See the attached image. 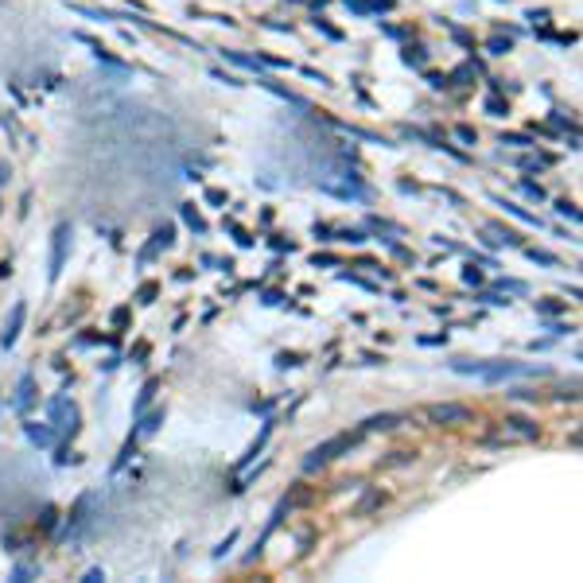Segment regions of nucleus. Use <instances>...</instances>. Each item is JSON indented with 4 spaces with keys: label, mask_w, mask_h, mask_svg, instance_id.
Segmentation results:
<instances>
[{
    "label": "nucleus",
    "mask_w": 583,
    "mask_h": 583,
    "mask_svg": "<svg viewBox=\"0 0 583 583\" xmlns=\"http://www.w3.org/2000/svg\"><path fill=\"white\" fill-rule=\"evenodd\" d=\"M47 420H51V428L54 432H62V435H74L78 432V424H82V412H78V404H70L66 396H51V404H47Z\"/></svg>",
    "instance_id": "f257e3e1"
},
{
    "label": "nucleus",
    "mask_w": 583,
    "mask_h": 583,
    "mask_svg": "<svg viewBox=\"0 0 583 583\" xmlns=\"http://www.w3.org/2000/svg\"><path fill=\"white\" fill-rule=\"evenodd\" d=\"M272 249H276V253H284V249H288V253H292V241H284V237H272Z\"/></svg>",
    "instance_id": "864d4df0"
},
{
    "label": "nucleus",
    "mask_w": 583,
    "mask_h": 583,
    "mask_svg": "<svg viewBox=\"0 0 583 583\" xmlns=\"http://www.w3.org/2000/svg\"><path fill=\"white\" fill-rule=\"evenodd\" d=\"M261 86H264V90H269V93H276V98H284V101H292V105H300V109H307V101H303V98H300V93H292V90H284V86H280V82H272V78H261Z\"/></svg>",
    "instance_id": "f3484780"
},
{
    "label": "nucleus",
    "mask_w": 583,
    "mask_h": 583,
    "mask_svg": "<svg viewBox=\"0 0 583 583\" xmlns=\"http://www.w3.org/2000/svg\"><path fill=\"white\" fill-rule=\"evenodd\" d=\"M160 393V377H148L144 385H140V393H136V401H132V416H140V412L152 404V396Z\"/></svg>",
    "instance_id": "ddd939ff"
},
{
    "label": "nucleus",
    "mask_w": 583,
    "mask_h": 583,
    "mask_svg": "<svg viewBox=\"0 0 583 583\" xmlns=\"http://www.w3.org/2000/svg\"><path fill=\"white\" fill-rule=\"evenodd\" d=\"M206 202H210V206H222V202H225V191H218V187H210V191H206Z\"/></svg>",
    "instance_id": "a18cd8bd"
},
{
    "label": "nucleus",
    "mask_w": 583,
    "mask_h": 583,
    "mask_svg": "<svg viewBox=\"0 0 583 583\" xmlns=\"http://www.w3.org/2000/svg\"><path fill=\"white\" fill-rule=\"evenodd\" d=\"M482 303H490V307H510V300L505 295H497V292H486V295H478Z\"/></svg>",
    "instance_id": "37998d69"
},
{
    "label": "nucleus",
    "mask_w": 583,
    "mask_h": 583,
    "mask_svg": "<svg viewBox=\"0 0 583 583\" xmlns=\"http://www.w3.org/2000/svg\"><path fill=\"white\" fill-rule=\"evenodd\" d=\"M269 435H272V420H264V424H261V435H257V440L249 443V451H245V455H241V463H237V466H249V463H257V455H261V451H264V443H269Z\"/></svg>",
    "instance_id": "f8f14e48"
},
{
    "label": "nucleus",
    "mask_w": 583,
    "mask_h": 583,
    "mask_svg": "<svg viewBox=\"0 0 583 583\" xmlns=\"http://www.w3.org/2000/svg\"><path fill=\"white\" fill-rule=\"evenodd\" d=\"M474 70H478V66H474V62H466V66H459V70H455V74H451V82H459V86H466V82H471V78H474Z\"/></svg>",
    "instance_id": "f704fd0d"
},
{
    "label": "nucleus",
    "mask_w": 583,
    "mask_h": 583,
    "mask_svg": "<svg viewBox=\"0 0 583 583\" xmlns=\"http://www.w3.org/2000/svg\"><path fill=\"white\" fill-rule=\"evenodd\" d=\"M31 575H35V572H31L28 564H20V567H16V572H12V579H16V583H28Z\"/></svg>",
    "instance_id": "49530a36"
},
{
    "label": "nucleus",
    "mask_w": 583,
    "mask_h": 583,
    "mask_svg": "<svg viewBox=\"0 0 583 583\" xmlns=\"http://www.w3.org/2000/svg\"><path fill=\"white\" fill-rule=\"evenodd\" d=\"M179 214H183V222L191 225L194 233H206V222H202V214L194 210V202H183V206H179Z\"/></svg>",
    "instance_id": "6ab92c4d"
},
{
    "label": "nucleus",
    "mask_w": 583,
    "mask_h": 583,
    "mask_svg": "<svg viewBox=\"0 0 583 583\" xmlns=\"http://www.w3.org/2000/svg\"><path fill=\"white\" fill-rule=\"evenodd\" d=\"M222 59L237 62V66H249V70H261V59H253V54H241V51H222Z\"/></svg>",
    "instance_id": "5701e85b"
},
{
    "label": "nucleus",
    "mask_w": 583,
    "mask_h": 583,
    "mask_svg": "<svg viewBox=\"0 0 583 583\" xmlns=\"http://www.w3.org/2000/svg\"><path fill=\"white\" fill-rule=\"evenodd\" d=\"M331 241H350V245H362V241H365V230H358V225H346V230H338Z\"/></svg>",
    "instance_id": "b1692460"
},
{
    "label": "nucleus",
    "mask_w": 583,
    "mask_h": 583,
    "mask_svg": "<svg viewBox=\"0 0 583 583\" xmlns=\"http://www.w3.org/2000/svg\"><path fill=\"white\" fill-rule=\"evenodd\" d=\"M338 280L342 284H354V288H365V292H377V284H370V280H362V276H350V272H338Z\"/></svg>",
    "instance_id": "72a5a7b5"
},
{
    "label": "nucleus",
    "mask_w": 583,
    "mask_h": 583,
    "mask_svg": "<svg viewBox=\"0 0 583 583\" xmlns=\"http://www.w3.org/2000/svg\"><path fill=\"white\" fill-rule=\"evenodd\" d=\"M311 264H315V269H334V264H338V257H331V253H315V257H311Z\"/></svg>",
    "instance_id": "a19ab883"
},
{
    "label": "nucleus",
    "mask_w": 583,
    "mask_h": 583,
    "mask_svg": "<svg viewBox=\"0 0 583 583\" xmlns=\"http://www.w3.org/2000/svg\"><path fill=\"white\" fill-rule=\"evenodd\" d=\"M404 62H408V66H420V62H424V47H416V51H412V47H404V54H401Z\"/></svg>",
    "instance_id": "58836bf2"
},
{
    "label": "nucleus",
    "mask_w": 583,
    "mask_h": 583,
    "mask_svg": "<svg viewBox=\"0 0 583 583\" xmlns=\"http://www.w3.org/2000/svg\"><path fill=\"white\" fill-rule=\"evenodd\" d=\"M354 443H358V435H334V440L319 443V447L311 451L307 459H303V471H307V474H311V471H319V466H326L334 455H338V451H350Z\"/></svg>",
    "instance_id": "7ed1b4c3"
},
{
    "label": "nucleus",
    "mask_w": 583,
    "mask_h": 583,
    "mask_svg": "<svg viewBox=\"0 0 583 583\" xmlns=\"http://www.w3.org/2000/svg\"><path fill=\"white\" fill-rule=\"evenodd\" d=\"M513 373H536V370H525V365H513V362H486V370H482L478 377H486L490 385H494V381H505V377H513Z\"/></svg>",
    "instance_id": "9d476101"
},
{
    "label": "nucleus",
    "mask_w": 583,
    "mask_h": 583,
    "mask_svg": "<svg viewBox=\"0 0 583 583\" xmlns=\"http://www.w3.org/2000/svg\"><path fill=\"white\" fill-rule=\"evenodd\" d=\"M494 202H497V206H502V210H505V214H513V218H521V222H529V225H541V218H536V214H529V210H521V206H517V202H505V199H497V194H494Z\"/></svg>",
    "instance_id": "a211bd4d"
},
{
    "label": "nucleus",
    "mask_w": 583,
    "mask_h": 583,
    "mask_svg": "<svg viewBox=\"0 0 583 583\" xmlns=\"http://www.w3.org/2000/svg\"><path fill=\"white\" fill-rule=\"evenodd\" d=\"M521 163V167H529V171H533V167H548V163H552V155H525V160H517Z\"/></svg>",
    "instance_id": "4c0bfd02"
},
{
    "label": "nucleus",
    "mask_w": 583,
    "mask_h": 583,
    "mask_svg": "<svg viewBox=\"0 0 583 583\" xmlns=\"http://www.w3.org/2000/svg\"><path fill=\"white\" fill-rule=\"evenodd\" d=\"M105 579V572H101V567H90V572L82 575V583H101Z\"/></svg>",
    "instance_id": "8fccbe9b"
},
{
    "label": "nucleus",
    "mask_w": 583,
    "mask_h": 583,
    "mask_svg": "<svg viewBox=\"0 0 583 583\" xmlns=\"http://www.w3.org/2000/svg\"><path fill=\"white\" fill-rule=\"evenodd\" d=\"M155 295H160V284H152V280H148V284H140L136 300H140V303H155Z\"/></svg>",
    "instance_id": "7c9ffc66"
},
{
    "label": "nucleus",
    "mask_w": 583,
    "mask_h": 583,
    "mask_svg": "<svg viewBox=\"0 0 583 583\" xmlns=\"http://www.w3.org/2000/svg\"><path fill=\"white\" fill-rule=\"evenodd\" d=\"M264 303H269V307H276V303H284V295H280V292H264Z\"/></svg>",
    "instance_id": "6e6d98bb"
},
{
    "label": "nucleus",
    "mask_w": 583,
    "mask_h": 583,
    "mask_svg": "<svg viewBox=\"0 0 583 583\" xmlns=\"http://www.w3.org/2000/svg\"><path fill=\"white\" fill-rule=\"evenodd\" d=\"M556 210H560V218H567V222H575V225H579V210H575V202H556Z\"/></svg>",
    "instance_id": "473e14b6"
},
{
    "label": "nucleus",
    "mask_w": 583,
    "mask_h": 583,
    "mask_svg": "<svg viewBox=\"0 0 583 583\" xmlns=\"http://www.w3.org/2000/svg\"><path fill=\"white\" fill-rule=\"evenodd\" d=\"M23 315H28V307H23V303H16L12 315H8V323H4V331H0V346H4V350L16 346V338H20V326H23Z\"/></svg>",
    "instance_id": "0eeeda50"
},
{
    "label": "nucleus",
    "mask_w": 583,
    "mask_h": 583,
    "mask_svg": "<svg viewBox=\"0 0 583 583\" xmlns=\"http://www.w3.org/2000/svg\"><path fill=\"white\" fill-rule=\"evenodd\" d=\"M54 521H59V510H54V505H43V517H39V529H47V533H51V529H54Z\"/></svg>",
    "instance_id": "c9c22d12"
},
{
    "label": "nucleus",
    "mask_w": 583,
    "mask_h": 583,
    "mask_svg": "<svg viewBox=\"0 0 583 583\" xmlns=\"http://www.w3.org/2000/svg\"><path fill=\"white\" fill-rule=\"evenodd\" d=\"M4 179H8V167H4V163H0V183H4Z\"/></svg>",
    "instance_id": "4d7b16f0"
},
{
    "label": "nucleus",
    "mask_w": 583,
    "mask_h": 583,
    "mask_svg": "<svg viewBox=\"0 0 583 583\" xmlns=\"http://www.w3.org/2000/svg\"><path fill=\"white\" fill-rule=\"evenodd\" d=\"M233 544H237V533H225V541H222V544H218V548H214V560H222L225 552L233 548Z\"/></svg>",
    "instance_id": "79ce46f5"
},
{
    "label": "nucleus",
    "mask_w": 583,
    "mask_h": 583,
    "mask_svg": "<svg viewBox=\"0 0 583 583\" xmlns=\"http://www.w3.org/2000/svg\"><path fill=\"white\" fill-rule=\"evenodd\" d=\"M23 432H28V440L35 443V447H51V443H54V428L51 424H35V420H28Z\"/></svg>",
    "instance_id": "9b49d317"
},
{
    "label": "nucleus",
    "mask_w": 583,
    "mask_h": 583,
    "mask_svg": "<svg viewBox=\"0 0 583 583\" xmlns=\"http://www.w3.org/2000/svg\"><path fill=\"white\" fill-rule=\"evenodd\" d=\"M486 113L490 117H505V113H510V105H505V101L494 93V98H486Z\"/></svg>",
    "instance_id": "2f4dec72"
},
{
    "label": "nucleus",
    "mask_w": 583,
    "mask_h": 583,
    "mask_svg": "<svg viewBox=\"0 0 583 583\" xmlns=\"http://www.w3.org/2000/svg\"><path fill=\"white\" fill-rule=\"evenodd\" d=\"M124 323H129V307H117L113 311V326H124Z\"/></svg>",
    "instance_id": "3c124183"
},
{
    "label": "nucleus",
    "mask_w": 583,
    "mask_h": 583,
    "mask_svg": "<svg viewBox=\"0 0 583 583\" xmlns=\"http://www.w3.org/2000/svg\"><path fill=\"white\" fill-rule=\"evenodd\" d=\"M428 86H432V90H443V86H447V78H440V74H428Z\"/></svg>",
    "instance_id": "5fc2aeb1"
},
{
    "label": "nucleus",
    "mask_w": 583,
    "mask_h": 583,
    "mask_svg": "<svg viewBox=\"0 0 583 583\" xmlns=\"http://www.w3.org/2000/svg\"><path fill=\"white\" fill-rule=\"evenodd\" d=\"M463 280H466V284H482V272L474 269V264H466V269H463Z\"/></svg>",
    "instance_id": "c03bdc74"
},
{
    "label": "nucleus",
    "mask_w": 583,
    "mask_h": 583,
    "mask_svg": "<svg viewBox=\"0 0 583 583\" xmlns=\"http://www.w3.org/2000/svg\"><path fill=\"white\" fill-rule=\"evenodd\" d=\"M424 420L428 424H466L471 420V408L466 404H455V401H440V404H428L424 408Z\"/></svg>",
    "instance_id": "20e7f679"
},
{
    "label": "nucleus",
    "mask_w": 583,
    "mask_h": 583,
    "mask_svg": "<svg viewBox=\"0 0 583 583\" xmlns=\"http://www.w3.org/2000/svg\"><path fill=\"white\" fill-rule=\"evenodd\" d=\"M311 23H315V31H319V35H326L331 43H342V31H338V28H331L326 20H311Z\"/></svg>",
    "instance_id": "c85d7f7f"
},
{
    "label": "nucleus",
    "mask_w": 583,
    "mask_h": 583,
    "mask_svg": "<svg viewBox=\"0 0 583 583\" xmlns=\"http://www.w3.org/2000/svg\"><path fill=\"white\" fill-rule=\"evenodd\" d=\"M132 420H136V428H132V435H136V440H140V435L160 432V424H163V404H160V408H144L140 416H132Z\"/></svg>",
    "instance_id": "6e6552de"
},
{
    "label": "nucleus",
    "mask_w": 583,
    "mask_h": 583,
    "mask_svg": "<svg viewBox=\"0 0 583 583\" xmlns=\"http://www.w3.org/2000/svg\"><path fill=\"white\" fill-rule=\"evenodd\" d=\"M497 144H505V148H536V140L525 136V132H502Z\"/></svg>",
    "instance_id": "aec40b11"
},
{
    "label": "nucleus",
    "mask_w": 583,
    "mask_h": 583,
    "mask_svg": "<svg viewBox=\"0 0 583 583\" xmlns=\"http://www.w3.org/2000/svg\"><path fill=\"white\" fill-rule=\"evenodd\" d=\"M319 191L323 194H334V199H354V202H365V191L358 183H350V187H334V183H319Z\"/></svg>",
    "instance_id": "4468645a"
},
{
    "label": "nucleus",
    "mask_w": 583,
    "mask_h": 583,
    "mask_svg": "<svg viewBox=\"0 0 583 583\" xmlns=\"http://www.w3.org/2000/svg\"><path fill=\"white\" fill-rule=\"evenodd\" d=\"M560 311H564V303L560 300H536V315H560Z\"/></svg>",
    "instance_id": "cd10ccee"
},
{
    "label": "nucleus",
    "mask_w": 583,
    "mask_h": 583,
    "mask_svg": "<svg viewBox=\"0 0 583 583\" xmlns=\"http://www.w3.org/2000/svg\"><path fill=\"white\" fill-rule=\"evenodd\" d=\"M455 136L463 140V144H474V140H478V132H474L471 124H455Z\"/></svg>",
    "instance_id": "ea45409f"
},
{
    "label": "nucleus",
    "mask_w": 583,
    "mask_h": 583,
    "mask_svg": "<svg viewBox=\"0 0 583 583\" xmlns=\"http://www.w3.org/2000/svg\"><path fill=\"white\" fill-rule=\"evenodd\" d=\"M315 237H319V241H331V225L315 222Z\"/></svg>",
    "instance_id": "603ef678"
},
{
    "label": "nucleus",
    "mask_w": 583,
    "mask_h": 583,
    "mask_svg": "<svg viewBox=\"0 0 583 583\" xmlns=\"http://www.w3.org/2000/svg\"><path fill=\"white\" fill-rule=\"evenodd\" d=\"M276 365L288 370V365H300V354H276Z\"/></svg>",
    "instance_id": "de8ad7c7"
},
{
    "label": "nucleus",
    "mask_w": 583,
    "mask_h": 583,
    "mask_svg": "<svg viewBox=\"0 0 583 583\" xmlns=\"http://www.w3.org/2000/svg\"><path fill=\"white\" fill-rule=\"evenodd\" d=\"M497 288H502V292H525L521 280H497Z\"/></svg>",
    "instance_id": "09e8293b"
},
{
    "label": "nucleus",
    "mask_w": 583,
    "mask_h": 583,
    "mask_svg": "<svg viewBox=\"0 0 583 583\" xmlns=\"http://www.w3.org/2000/svg\"><path fill=\"white\" fill-rule=\"evenodd\" d=\"M510 47H513L510 35H490V39H486V51H490V54H505Z\"/></svg>",
    "instance_id": "393cba45"
},
{
    "label": "nucleus",
    "mask_w": 583,
    "mask_h": 583,
    "mask_svg": "<svg viewBox=\"0 0 583 583\" xmlns=\"http://www.w3.org/2000/svg\"><path fill=\"white\" fill-rule=\"evenodd\" d=\"M404 416H396V412H381V416H370L362 424V432H389V428H396Z\"/></svg>",
    "instance_id": "2eb2a0df"
},
{
    "label": "nucleus",
    "mask_w": 583,
    "mask_h": 583,
    "mask_svg": "<svg viewBox=\"0 0 583 583\" xmlns=\"http://www.w3.org/2000/svg\"><path fill=\"white\" fill-rule=\"evenodd\" d=\"M346 8L358 12V16H370V12H389L393 0H346Z\"/></svg>",
    "instance_id": "dca6fc26"
},
{
    "label": "nucleus",
    "mask_w": 583,
    "mask_h": 583,
    "mask_svg": "<svg viewBox=\"0 0 583 583\" xmlns=\"http://www.w3.org/2000/svg\"><path fill=\"white\" fill-rule=\"evenodd\" d=\"M132 455H136V435H129V443H124V447H121V455H117V463H113V471H121V466L124 463H129V459Z\"/></svg>",
    "instance_id": "bb28decb"
},
{
    "label": "nucleus",
    "mask_w": 583,
    "mask_h": 583,
    "mask_svg": "<svg viewBox=\"0 0 583 583\" xmlns=\"http://www.w3.org/2000/svg\"><path fill=\"white\" fill-rule=\"evenodd\" d=\"M502 435H505V440H536L541 428H536L533 420H525V416H505L502 420Z\"/></svg>",
    "instance_id": "423d86ee"
},
{
    "label": "nucleus",
    "mask_w": 583,
    "mask_h": 583,
    "mask_svg": "<svg viewBox=\"0 0 583 583\" xmlns=\"http://www.w3.org/2000/svg\"><path fill=\"white\" fill-rule=\"evenodd\" d=\"M171 241H175V230H171V225L163 222L160 230L152 233V249H171Z\"/></svg>",
    "instance_id": "4be33fe9"
},
{
    "label": "nucleus",
    "mask_w": 583,
    "mask_h": 583,
    "mask_svg": "<svg viewBox=\"0 0 583 583\" xmlns=\"http://www.w3.org/2000/svg\"><path fill=\"white\" fill-rule=\"evenodd\" d=\"M521 194H525V199L544 202V187H541V183H529V179H521Z\"/></svg>",
    "instance_id": "c756f323"
},
{
    "label": "nucleus",
    "mask_w": 583,
    "mask_h": 583,
    "mask_svg": "<svg viewBox=\"0 0 583 583\" xmlns=\"http://www.w3.org/2000/svg\"><path fill=\"white\" fill-rule=\"evenodd\" d=\"M525 257L529 261H536V264H560L552 253H544V249H525Z\"/></svg>",
    "instance_id": "e433bc0d"
},
{
    "label": "nucleus",
    "mask_w": 583,
    "mask_h": 583,
    "mask_svg": "<svg viewBox=\"0 0 583 583\" xmlns=\"http://www.w3.org/2000/svg\"><path fill=\"white\" fill-rule=\"evenodd\" d=\"M31 401H35V377H31V373H23V377H20V385H16L12 408H16V412H23V416H28Z\"/></svg>",
    "instance_id": "1a4fd4ad"
},
{
    "label": "nucleus",
    "mask_w": 583,
    "mask_h": 583,
    "mask_svg": "<svg viewBox=\"0 0 583 583\" xmlns=\"http://www.w3.org/2000/svg\"><path fill=\"white\" fill-rule=\"evenodd\" d=\"M70 237H74L70 222H59V225H54V233H51V257H47V280H59V276H62V264H66Z\"/></svg>",
    "instance_id": "f03ea898"
},
{
    "label": "nucleus",
    "mask_w": 583,
    "mask_h": 583,
    "mask_svg": "<svg viewBox=\"0 0 583 583\" xmlns=\"http://www.w3.org/2000/svg\"><path fill=\"white\" fill-rule=\"evenodd\" d=\"M365 230H370V233H401V225H393V222H385V218L370 214V218H365Z\"/></svg>",
    "instance_id": "412c9836"
},
{
    "label": "nucleus",
    "mask_w": 583,
    "mask_h": 583,
    "mask_svg": "<svg viewBox=\"0 0 583 583\" xmlns=\"http://www.w3.org/2000/svg\"><path fill=\"white\" fill-rule=\"evenodd\" d=\"M90 505H93V497L90 494H82L74 502V510H70V517H66V525H62V536H78L86 529V521H90Z\"/></svg>",
    "instance_id": "39448f33"
},
{
    "label": "nucleus",
    "mask_w": 583,
    "mask_h": 583,
    "mask_svg": "<svg viewBox=\"0 0 583 583\" xmlns=\"http://www.w3.org/2000/svg\"><path fill=\"white\" fill-rule=\"evenodd\" d=\"M451 370H455V373H482V370H486V362H471V358H459V362H451Z\"/></svg>",
    "instance_id": "a878e982"
}]
</instances>
